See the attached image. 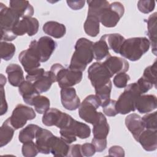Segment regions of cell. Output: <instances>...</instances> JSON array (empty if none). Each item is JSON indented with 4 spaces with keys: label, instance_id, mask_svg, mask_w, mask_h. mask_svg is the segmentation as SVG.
I'll use <instances>...</instances> for the list:
<instances>
[{
    "label": "cell",
    "instance_id": "obj_1",
    "mask_svg": "<svg viewBox=\"0 0 157 157\" xmlns=\"http://www.w3.org/2000/svg\"><path fill=\"white\" fill-rule=\"evenodd\" d=\"M93 42L86 38L78 39L75 45V51L72 56L69 69L83 72L87 65L94 59Z\"/></svg>",
    "mask_w": 157,
    "mask_h": 157
},
{
    "label": "cell",
    "instance_id": "obj_2",
    "mask_svg": "<svg viewBox=\"0 0 157 157\" xmlns=\"http://www.w3.org/2000/svg\"><path fill=\"white\" fill-rule=\"evenodd\" d=\"M150 47V42L145 37H136L125 39L119 54L131 61H136L147 53Z\"/></svg>",
    "mask_w": 157,
    "mask_h": 157
},
{
    "label": "cell",
    "instance_id": "obj_3",
    "mask_svg": "<svg viewBox=\"0 0 157 157\" xmlns=\"http://www.w3.org/2000/svg\"><path fill=\"white\" fill-rule=\"evenodd\" d=\"M141 94L136 82L127 85L116 101V109L118 113L125 115L135 111L137 99Z\"/></svg>",
    "mask_w": 157,
    "mask_h": 157
},
{
    "label": "cell",
    "instance_id": "obj_4",
    "mask_svg": "<svg viewBox=\"0 0 157 157\" xmlns=\"http://www.w3.org/2000/svg\"><path fill=\"white\" fill-rule=\"evenodd\" d=\"M50 71L55 75L56 82L61 88L72 87L79 83L83 77L82 71L66 68L59 63L53 64Z\"/></svg>",
    "mask_w": 157,
    "mask_h": 157
},
{
    "label": "cell",
    "instance_id": "obj_5",
    "mask_svg": "<svg viewBox=\"0 0 157 157\" xmlns=\"http://www.w3.org/2000/svg\"><path fill=\"white\" fill-rule=\"evenodd\" d=\"M101 105V102L96 94L87 96L78 107L79 117L86 123L93 124L99 118V112L97 109Z\"/></svg>",
    "mask_w": 157,
    "mask_h": 157
},
{
    "label": "cell",
    "instance_id": "obj_6",
    "mask_svg": "<svg viewBox=\"0 0 157 157\" xmlns=\"http://www.w3.org/2000/svg\"><path fill=\"white\" fill-rule=\"evenodd\" d=\"M124 13V7L120 2H113L105 7L99 15L100 23L107 28L115 27Z\"/></svg>",
    "mask_w": 157,
    "mask_h": 157
},
{
    "label": "cell",
    "instance_id": "obj_7",
    "mask_svg": "<svg viewBox=\"0 0 157 157\" xmlns=\"http://www.w3.org/2000/svg\"><path fill=\"white\" fill-rule=\"evenodd\" d=\"M88 77L96 89L110 82L112 76L102 63L95 62L88 67Z\"/></svg>",
    "mask_w": 157,
    "mask_h": 157
},
{
    "label": "cell",
    "instance_id": "obj_8",
    "mask_svg": "<svg viewBox=\"0 0 157 157\" xmlns=\"http://www.w3.org/2000/svg\"><path fill=\"white\" fill-rule=\"evenodd\" d=\"M56 42L48 36H42L38 40H32L29 45L39 56L40 62L47 61L56 48Z\"/></svg>",
    "mask_w": 157,
    "mask_h": 157
},
{
    "label": "cell",
    "instance_id": "obj_9",
    "mask_svg": "<svg viewBox=\"0 0 157 157\" xmlns=\"http://www.w3.org/2000/svg\"><path fill=\"white\" fill-rule=\"evenodd\" d=\"M35 117L36 113L33 108L19 104L16 105L9 118L12 125L16 130L23 128L27 121L33 120Z\"/></svg>",
    "mask_w": 157,
    "mask_h": 157
},
{
    "label": "cell",
    "instance_id": "obj_10",
    "mask_svg": "<svg viewBox=\"0 0 157 157\" xmlns=\"http://www.w3.org/2000/svg\"><path fill=\"white\" fill-rule=\"evenodd\" d=\"M72 117L56 108H51L42 117V123L47 126H55L62 128L66 126L72 119Z\"/></svg>",
    "mask_w": 157,
    "mask_h": 157
},
{
    "label": "cell",
    "instance_id": "obj_11",
    "mask_svg": "<svg viewBox=\"0 0 157 157\" xmlns=\"http://www.w3.org/2000/svg\"><path fill=\"white\" fill-rule=\"evenodd\" d=\"M20 17L12 9L0 3L1 30L12 31L20 20Z\"/></svg>",
    "mask_w": 157,
    "mask_h": 157
},
{
    "label": "cell",
    "instance_id": "obj_12",
    "mask_svg": "<svg viewBox=\"0 0 157 157\" xmlns=\"http://www.w3.org/2000/svg\"><path fill=\"white\" fill-rule=\"evenodd\" d=\"M39 23L37 18L33 17H25L21 18L17 25L13 28L12 31L17 37L27 34L33 36L37 34L39 30Z\"/></svg>",
    "mask_w": 157,
    "mask_h": 157
},
{
    "label": "cell",
    "instance_id": "obj_13",
    "mask_svg": "<svg viewBox=\"0 0 157 157\" xmlns=\"http://www.w3.org/2000/svg\"><path fill=\"white\" fill-rule=\"evenodd\" d=\"M18 60L26 72H29L40 66V60L35 50L29 47L21 52L18 55Z\"/></svg>",
    "mask_w": 157,
    "mask_h": 157
},
{
    "label": "cell",
    "instance_id": "obj_14",
    "mask_svg": "<svg viewBox=\"0 0 157 157\" xmlns=\"http://www.w3.org/2000/svg\"><path fill=\"white\" fill-rule=\"evenodd\" d=\"M62 105L68 110H75L80 105V100L73 87L62 88L60 91Z\"/></svg>",
    "mask_w": 157,
    "mask_h": 157
},
{
    "label": "cell",
    "instance_id": "obj_15",
    "mask_svg": "<svg viewBox=\"0 0 157 157\" xmlns=\"http://www.w3.org/2000/svg\"><path fill=\"white\" fill-rule=\"evenodd\" d=\"M54 135L51 131L40 127L36 136V144L39 153L42 154L50 153L51 144Z\"/></svg>",
    "mask_w": 157,
    "mask_h": 157
},
{
    "label": "cell",
    "instance_id": "obj_16",
    "mask_svg": "<svg viewBox=\"0 0 157 157\" xmlns=\"http://www.w3.org/2000/svg\"><path fill=\"white\" fill-rule=\"evenodd\" d=\"M113 77L115 74L121 72H126L129 70V65L127 60L124 58L110 56L102 63Z\"/></svg>",
    "mask_w": 157,
    "mask_h": 157
},
{
    "label": "cell",
    "instance_id": "obj_17",
    "mask_svg": "<svg viewBox=\"0 0 157 157\" xmlns=\"http://www.w3.org/2000/svg\"><path fill=\"white\" fill-rule=\"evenodd\" d=\"M157 131L144 129L139 135L137 142L147 151H153L157 148Z\"/></svg>",
    "mask_w": 157,
    "mask_h": 157
},
{
    "label": "cell",
    "instance_id": "obj_18",
    "mask_svg": "<svg viewBox=\"0 0 157 157\" xmlns=\"http://www.w3.org/2000/svg\"><path fill=\"white\" fill-rule=\"evenodd\" d=\"M157 107V98L154 94H141L137 99L136 109L140 113H147Z\"/></svg>",
    "mask_w": 157,
    "mask_h": 157
},
{
    "label": "cell",
    "instance_id": "obj_19",
    "mask_svg": "<svg viewBox=\"0 0 157 157\" xmlns=\"http://www.w3.org/2000/svg\"><path fill=\"white\" fill-rule=\"evenodd\" d=\"M125 125L134 139L137 141L139 135L145 129L142 117L136 113H131L125 118Z\"/></svg>",
    "mask_w": 157,
    "mask_h": 157
},
{
    "label": "cell",
    "instance_id": "obj_20",
    "mask_svg": "<svg viewBox=\"0 0 157 157\" xmlns=\"http://www.w3.org/2000/svg\"><path fill=\"white\" fill-rule=\"evenodd\" d=\"M6 72L9 83L13 86H19L25 81L23 71L18 64L12 63L6 67Z\"/></svg>",
    "mask_w": 157,
    "mask_h": 157
},
{
    "label": "cell",
    "instance_id": "obj_21",
    "mask_svg": "<svg viewBox=\"0 0 157 157\" xmlns=\"http://www.w3.org/2000/svg\"><path fill=\"white\" fill-rule=\"evenodd\" d=\"M9 5L20 17L23 18L25 17H32L34 14V8L28 1H14L9 2Z\"/></svg>",
    "mask_w": 157,
    "mask_h": 157
},
{
    "label": "cell",
    "instance_id": "obj_22",
    "mask_svg": "<svg viewBox=\"0 0 157 157\" xmlns=\"http://www.w3.org/2000/svg\"><path fill=\"white\" fill-rule=\"evenodd\" d=\"M18 91L22 96L23 101L30 105H32L34 98L38 94H40L33 83L26 80L23 81L18 86Z\"/></svg>",
    "mask_w": 157,
    "mask_h": 157
},
{
    "label": "cell",
    "instance_id": "obj_23",
    "mask_svg": "<svg viewBox=\"0 0 157 157\" xmlns=\"http://www.w3.org/2000/svg\"><path fill=\"white\" fill-rule=\"evenodd\" d=\"M56 77L51 71H45V72L36 80L33 85L37 91L40 94L48 91L53 83L56 82Z\"/></svg>",
    "mask_w": 157,
    "mask_h": 157
},
{
    "label": "cell",
    "instance_id": "obj_24",
    "mask_svg": "<svg viewBox=\"0 0 157 157\" xmlns=\"http://www.w3.org/2000/svg\"><path fill=\"white\" fill-rule=\"evenodd\" d=\"M93 133L94 138L107 139L109 134L110 127L104 115L99 112V116L98 120L93 124Z\"/></svg>",
    "mask_w": 157,
    "mask_h": 157
},
{
    "label": "cell",
    "instance_id": "obj_25",
    "mask_svg": "<svg viewBox=\"0 0 157 157\" xmlns=\"http://www.w3.org/2000/svg\"><path fill=\"white\" fill-rule=\"evenodd\" d=\"M44 32L56 39H59L64 36L66 33V26L57 21H49L46 22L42 27Z\"/></svg>",
    "mask_w": 157,
    "mask_h": 157
},
{
    "label": "cell",
    "instance_id": "obj_26",
    "mask_svg": "<svg viewBox=\"0 0 157 157\" xmlns=\"http://www.w3.org/2000/svg\"><path fill=\"white\" fill-rule=\"evenodd\" d=\"M100 21L99 16L88 12L86 19L83 25L85 33L91 37H96L99 33Z\"/></svg>",
    "mask_w": 157,
    "mask_h": 157
},
{
    "label": "cell",
    "instance_id": "obj_27",
    "mask_svg": "<svg viewBox=\"0 0 157 157\" xmlns=\"http://www.w3.org/2000/svg\"><path fill=\"white\" fill-rule=\"evenodd\" d=\"M61 137L54 136L50 147V153L56 156H67L70 146Z\"/></svg>",
    "mask_w": 157,
    "mask_h": 157
},
{
    "label": "cell",
    "instance_id": "obj_28",
    "mask_svg": "<svg viewBox=\"0 0 157 157\" xmlns=\"http://www.w3.org/2000/svg\"><path fill=\"white\" fill-rule=\"evenodd\" d=\"M93 50L94 58L96 61H101L105 58L106 59L110 56L109 47L105 40L104 35L102 36L98 41L93 44Z\"/></svg>",
    "mask_w": 157,
    "mask_h": 157
},
{
    "label": "cell",
    "instance_id": "obj_29",
    "mask_svg": "<svg viewBox=\"0 0 157 157\" xmlns=\"http://www.w3.org/2000/svg\"><path fill=\"white\" fill-rule=\"evenodd\" d=\"M156 12L153 13L147 20V34L151 45V51L155 55H156Z\"/></svg>",
    "mask_w": 157,
    "mask_h": 157
},
{
    "label": "cell",
    "instance_id": "obj_30",
    "mask_svg": "<svg viewBox=\"0 0 157 157\" xmlns=\"http://www.w3.org/2000/svg\"><path fill=\"white\" fill-rule=\"evenodd\" d=\"M15 128L12 125L9 117L5 120L1 127L0 147H3L9 144L13 138Z\"/></svg>",
    "mask_w": 157,
    "mask_h": 157
},
{
    "label": "cell",
    "instance_id": "obj_31",
    "mask_svg": "<svg viewBox=\"0 0 157 157\" xmlns=\"http://www.w3.org/2000/svg\"><path fill=\"white\" fill-rule=\"evenodd\" d=\"M40 126L34 124H29L26 126L25 128L22 129L18 134V140L22 143H26L29 141L33 140L34 139H36V134Z\"/></svg>",
    "mask_w": 157,
    "mask_h": 157
},
{
    "label": "cell",
    "instance_id": "obj_32",
    "mask_svg": "<svg viewBox=\"0 0 157 157\" xmlns=\"http://www.w3.org/2000/svg\"><path fill=\"white\" fill-rule=\"evenodd\" d=\"M104 36L109 49H111L115 53L119 54L121 47L126 39L118 33L104 34Z\"/></svg>",
    "mask_w": 157,
    "mask_h": 157
},
{
    "label": "cell",
    "instance_id": "obj_33",
    "mask_svg": "<svg viewBox=\"0 0 157 157\" xmlns=\"http://www.w3.org/2000/svg\"><path fill=\"white\" fill-rule=\"evenodd\" d=\"M71 128L77 137L81 139H87L90 136L91 129L86 124L78 121L72 118L71 123Z\"/></svg>",
    "mask_w": 157,
    "mask_h": 157
},
{
    "label": "cell",
    "instance_id": "obj_34",
    "mask_svg": "<svg viewBox=\"0 0 157 157\" xmlns=\"http://www.w3.org/2000/svg\"><path fill=\"white\" fill-rule=\"evenodd\" d=\"M32 105L38 113L44 114L50 109V102L47 97L38 94L34 98Z\"/></svg>",
    "mask_w": 157,
    "mask_h": 157
},
{
    "label": "cell",
    "instance_id": "obj_35",
    "mask_svg": "<svg viewBox=\"0 0 157 157\" xmlns=\"http://www.w3.org/2000/svg\"><path fill=\"white\" fill-rule=\"evenodd\" d=\"M88 5V12L96 14L99 16L101 11L107 6L109 5V2L107 1H99V0H92L87 1Z\"/></svg>",
    "mask_w": 157,
    "mask_h": 157
},
{
    "label": "cell",
    "instance_id": "obj_36",
    "mask_svg": "<svg viewBox=\"0 0 157 157\" xmlns=\"http://www.w3.org/2000/svg\"><path fill=\"white\" fill-rule=\"evenodd\" d=\"M15 53V46L12 43L4 41L1 42V56L5 61H9L12 58Z\"/></svg>",
    "mask_w": 157,
    "mask_h": 157
},
{
    "label": "cell",
    "instance_id": "obj_37",
    "mask_svg": "<svg viewBox=\"0 0 157 157\" xmlns=\"http://www.w3.org/2000/svg\"><path fill=\"white\" fill-rule=\"evenodd\" d=\"M112 86V82H110L109 83L101 87L94 89L96 95L100 99L101 102V105H102L103 104H104L105 102H107L108 100L110 99Z\"/></svg>",
    "mask_w": 157,
    "mask_h": 157
},
{
    "label": "cell",
    "instance_id": "obj_38",
    "mask_svg": "<svg viewBox=\"0 0 157 157\" xmlns=\"http://www.w3.org/2000/svg\"><path fill=\"white\" fill-rule=\"evenodd\" d=\"M72 118H72L71 121L66 126L59 129L61 138L63 139L65 142H66L69 144L76 141L77 140V136L73 131L71 126V123Z\"/></svg>",
    "mask_w": 157,
    "mask_h": 157
},
{
    "label": "cell",
    "instance_id": "obj_39",
    "mask_svg": "<svg viewBox=\"0 0 157 157\" xmlns=\"http://www.w3.org/2000/svg\"><path fill=\"white\" fill-rule=\"evenodd\" d=\"M142 77L151 82L156 88V60L155 61L152 65L148 66L145 69Z\"/></svg>",
    "mask_w": 157,
    "mask_h": 157
},
{
    "label": "cell",
    "instance_id": "obj_40",
    "mask_svg": "<svg viewBox=\"0 0 157 157\" xmlns=\"http://www.w3.org/2000/svg\"><path fill=\"white\" fill-rule=\"evenodd\" d=\"M21 152L22 155L25 157H34L39 153L37 145L33 140L23 144Z\"/></svg>",
    "mask_w": 157,
    "mask_h": 157
},
{
    "label": "cell",
    "instance_id": "obj_41",
    "mask_svg": "<svg viewBox=\"0 0 157 157\" xmlns=\"http://www.w3.org/2000/svg\"><path fill=\"white\" fill-rule=\"evenodd\" d=\"M156 112L153 113H150L146 114L142 118V120L145 129L156 130L157 124H156Z\"/></svg>",
    "mask_w": 157,
    "mask_h": 157
},
{
    "label": "cell",
    "instance_id": "obj_42",
    "mask_svg": "<svg viewBox=\"0 0 157 157\" xmlns=\"http://www.w3.org/2000/svg\"><path fill=\"white\" fill-rule=\"evenodd\" d=\"M104 114L108 117H115L118 113L116 109V101L110 99L101 105Z\"/></svg>",
    "mask_w": 157,
    "mask_h": 157
},
{
    "label": "cell",
    "instance_id": "obj_43",
    "mask_svg": "<svg viewBox=\"0 0 157 157\" xmlns=\"http://www.w3.org/2000/svg\"><path fill=\"white\" fill-rule=\"evenodd\" d=\"M155 1L150 0H140L137 2L139 10L145 14L152 12L155 7Z\"/></svg>",
    "mask_w": 157,
    "mask_h": 157
},
{
    "label": "cell",
    "instance_id": "obj_44",
    "mask_svg": "<svg viewBox=\"0 0 157 157\" xmlns=\"http://www.w3.org/2000/svg\"><path fill=\"white\" fill-rule=\"evenodd\" d=\"M130 80V77L125 72L117 74L113 78V83L118 88H124L127 86L128 82Z\"/></svg>",
    "mask_w": 157,
    "mask_h": 157
},
{
    "label": "cell",
    "instance_id": "obj_45",
    "mask_svg": "<svg viewBox=\"0 0 157 157\" xmlns=\"http://www.w3.org/2000/svg\"><path fill=\"white\" fill-rule=\"evenodd\" d=\"M45 72L43 68H37L27 73L26 76V80L33 83L36 80H37L40 76H42Z\"/></svg>",
    "mask_w": 157,
    "mask_h": 157
},
{
    "label": "cell",
    "instance_id": "obj_46",
    "mask_svg": "<svg viewBox=\"0 0 157 157\" xmlns=\"http://www.w3.org/2000/svg\"><path fill=\"white\" fill-rule=\"evenodd\" d=\"M136 83L141 94L147 93L153 86V85L151 82L144 79L142 77H141Z\"/></svg>",
    "mask_w": 157,
    "mask_h": 157
},
{
    "label": "cell",
    "instance_id": "obj_47",
    "mask_svg": "<svg viewBox=\"0 0 157 157\" xmlns=\"http://www.w3.org/2000/svg\"><path fill=\"white\" fill-rule=\"evenodd\" d=\"M81 150L83 156H92L96 153V149L92 143H85L81 145Z\"/></svg>",
    "mask_w": 157,
    "mask_h": 157
},
{
    "label": "cell",
    "instance_id": "obj_48",
    "mask_svg": "<svg viewBox=\"0 0 157 157\" xmlns=\"http://www.w3.org/2000/svg\"><path fill=\"white\" fill-rule=\"evenodd\" d=\"M91 143L94 145L96 151L102 152L107 147V139H96L94 138L91 140Z\"/></svg>",
    "mask_w": 157,
    "mask_h": 157
},
{
    "label": "cell",
    "instance_id": "obj_49",
    "mask_svg": "<svg viewBox=\"0 0 157 157\" xmlns=\"http://www.w3.org/2000/svg\"><path fill=\"white\" fill-rule=\"evenodd\" d=\"M109 155L116 157H123L124 156V150L120 146L114 145L109 148Z\"/></svg>",
    "mask_w": 157,
    "mask_h": 157
},
{
    "label": "cell",
    "instance_id": "obj_50",
    "mask_svg": "<svg viewBox=\"0 0 157 157\" xmlns=\"http://www.w3.org/2000/svg\"><path fill=\"white\" fill-rule=\"evenodd\" d=\"M8 109L7 103L6 99L4 86L1 85V115L5 114Z\"/></svg>",
    "mask_w": 157,
    "mask_h": 157
},
{
    "label": "cell",
    "instance_id": "obj_51",
    "mask_svg": "<svg viewBox=\"0 0 157 157\" xmlns=\"http://www.w3.org/2000/svg\"><path fill=\"white\" fill-rule=\"evenodd\" d=\"M67 156H83L81 150V145L74 144L70 146Z\"/></svg>",
    "mask_w": 157,
    "mask_h": 157
},
{
    "label": "cell",
    "instance_id": "obj_52",
    "mask_svg": "<svg viewBox=\"0 0 157 157\" xmlns=\"http://www.w3.org/2000/svg\"><path fill=\"white\" fill-rule=\"evenodd\" d=\"M67 6L74 10L82 9L85 4V1H66Z\"/></svg>",
    "mask_w": 157,
    "mask_h": 157
},
{
    "label": "cell",
    "instance_id": "obj_53",
    "mask_svg": "<svg viewBox=\"0 0 157 157\" xmlns=\"http://www.w3.org/2000/svg\"><path fill=\"white\" fill-rule=\"evenodd\" d=\"M6 83V78L3 74H1V85L4 86Z\"/></svg>",
    "mask_w": 157,
    "mask_h": 157
}]
</instances>
